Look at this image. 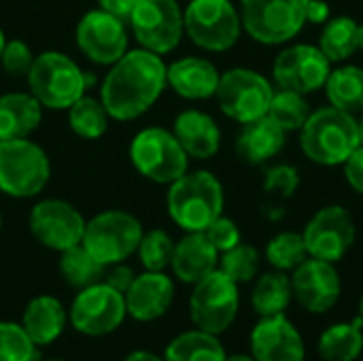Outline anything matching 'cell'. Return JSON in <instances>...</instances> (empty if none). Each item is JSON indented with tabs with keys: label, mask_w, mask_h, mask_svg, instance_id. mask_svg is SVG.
I'll return each mask as SVG.
<instances>
[{
	"label": "cell",
	"mask_w": 363,
	"mask_h": 361,
	"mask_svg": "<svg viewBox=\"0 0 363 361\" xmlns=\"http://www.w3.org/2000/svg\"><path fill=\"white\" fill-rule=\"evenodd\" d=\"M342 166H345V179H347V183H349L359 196H363V145H359V147L349 155V160H347Z\"/></svg>",
	"instance_id": "cell-42"
},
{
	"label": "cell",
	"mask_w": 363,
	"mask_h": 361,
	"mask_svg": "<svg viewBox=\"0 0 363 361\" xmlns=\"http://www.w3.org/2000/svg\"><path fill=\"white\" fill-rule=\"evenodd\" d=\"M308 0H240L242 30L259 45H283L306 26Z\"/></svg>",
	"instance_id": "cell-9"
},
{
	"label": "cell",
	"mask_w": 363,
	"mask_h": 361,
	"mask_svg": "<svg viewBox=\"0 0 363 361\" xmlns=\"http://www.w3.org/2000/svg\"><path fill=\"white\" fill-rule=\"evenodd\" d=\"M298 187H300V172L291 164H277L264 172V189L270 196L289 200L296 196Z\"/></svg>",
	"instance_id": "cell-39"
},
{
	"label": "cell",
	"mask_w": 363,
	"mask_h": 361,
	"mask_svg": "<svg viewBox=\"0 0 363 361\" xmlns=\"http://www.w3.org/2000/svg\"><path fill=\"white\" fill-rule=\"evenodd\" d=\"M145 230L128 211H102L85 221L81 245L104 266L121 264L138 251Z\"/></svg>",
	"instance_id": "cell-7"
},
{
	"label": "cell",
	"mask_w": 363,
	"mask_h": 361,
	"mask_svg": "<svg viewBox=\"0 0 363 361\" xmlns=\"http://www.w3.org/2000/svg\"><path fill=\"white\" fill-rule=\"evenodd\" d=\"M123 361H164V357H160V355H155V353H151V351H132L128 357Z\"/></svg>",
	"instance_id": "cell-46"
},
{
	"label": "cell",
	"mask_w": 363,
	"mask_h": 361,
	"mask_svg": "<svg viewBox=\"0 0 363 361\" xmlns=\"http://www.w3.org/2000/svg\"><path fill=\"white\" fill-rule=\"evenodd\" d=\"M60 274L66 285H70L74 289H85L94 283L104 281L106 266L100 264L83 245H77V247L62 251Z\"/></svg>",
	"instance_id": "cell-32"
},
{
	"label": "cell",
	"mask_w": 363,
	"mask_h": 361,
	"mask_svg": "<svg viewBox=\"0 0 363 361\" xmlns=\"http://www.w3.org/2000/svg\"><path fill=\"white\" fill-rule=\"evenodd\" d=\"M357 26L359 23L349 15L330 17L323 23L317 47L325 53V57L332 64H342L359 51L357 49Z\"/></svg>",
	"instance_id": "cell-31"
},
{
	"label": "cell",
	"mask_w": 363,
	"mask_h": 361,
	"mask_svg": "<svg viewBox=\"0 0 363 361\" xmlns=\"http://www.w3.org/2000/svg\"><path fill=\"white\" fill-rule=\"evenodd\" d=\"M294 300L291 289V277L281 270L264 272L255 279L253 291H251V306L259 317H272L281 315L289 309Z\"/></svg>",
	"instance_id": "cell-27"
},
{
	"label": "cell",
	"mask_w": 363,
	"mask_h": 361,
	"mask_svg": "<svg viewBox=\"0 0 363 361\" xmlns=\"http://www.w3.org/2000/svg\"><path fill=\"white\" fill-rule=\"evenodd\" d=\"M26 79L30 94L51 111H68L89 87L87 74L62 51L38 53Z\"/></svg>",
	"instance_id": "cell-4"
},
{
	"label": "cell",
	"mask_w": 363,
	"mask_h": 361,
	"mask_svg": "<svg viewBox=\"0 0 363 361\" xmlns=\"http://www.w3.org/2000/svg\"><path fill=\"white\" fill-rule=\"evenodd\" d=\"M0 228H2V215H0Z\"/></svg>",
	"instance_id": "cell-53"
},
{
	"label": "cell",
	"mask_w": 363,
	"mask_h": 361,
	"mask_svg": "<svg viewBox=\"0 0 363 361\" xmlns=\"http://www.w3.org/2000/svg\"><path fill=\"white\" fill-rule=\"evenodd\" d=\"M317 351L323 361H357L363 353V323L357 317L355 321H340L330 326L319 343Z\"/></svg>",
	"instance_id": "cell-29"
},
{
	"label": "cell",
	"mask_w": 363,
	"mask_h": 361,
	"mask_svg": "<svg viewBox=\"0 0 363 361\" xmlns=\"http://www.w3.org/2000/svg\"><path fill=\"white\" fill-rule=\"evenodd\" d=\"M225 194L221 181L208 170L185 172L170 183L166 209L170 219L185 232H204L223 215Z\"/></svg>",
	"instance_id": "cell-3"
},
{
	"label": "cell",
	"mask_w": 363,
	"mask_h": 361,
	"mask_svg": "<svg viewBox=\"0 0 363 361\" xmlns=\"http://www.w3.org/2000/svg\"><path fill=\"white\" fill-rule=\"evenodd\" d=\"M294 300L313 315H323L332 311L342 296V279L332 262L317 257L304 260L291 272Z\"/></svg>",
	"instance_id": "cell-18"
},
{
	"label": "cell",
	"mask_w": 363,
	"mask_h": 361,
	"mask_svg": "<svg viewBox=\"0 0 363 361\" xmlns=\"http://www.w3.org/2000/svg\"><path fill=\"white\" fill-rule=\"evenodd\" d=\"M225 361H257L251 353H234V355H228Z\"/></svg>",
	"instance_id": "cell-47"
},
{
	"label": "cell",
	"mask_w": 363,
	"mask_h": 361,
	"mask_svg": "<svg viewBox=\"0 0 363 361\" xmlns=\"http://www.w3.org/2000/svg\"><path fill=\"white\" fill-rule=\"evenodd\" d=\"M357 49L363 51V23L357 26Z\"/></svg>",
	"instance_id": "cell-48"
},
{
	"label": "cell",
	"mask_w": 363,
	"mask_h": 361,
	"mask_svg": "<svg viewBox=\"0 0 363 361\" xmlns=\"http://www.w3.org/2000/svg\"><path fill=\"white\" fill-rule=\"evenodd\" d=\"M225 357L219 336L198 328L174 336L164 351V361H225Z\"/></svg>",
	"instance_id": "cell-30"
},
{
	"label": "cell",
	"mask_w": 363,
	"mask_h": 361,
	"mask_svg": "<svg viewBox=\"0 0 363 361\" xmlns=\"http://www.w3.org/2000/svg\"><path fill=\"white\" fill-rule=\"evenodd\" d=\"M357 128H359V143L363 145V113H362V117L357 119Z\"/></svg>",
	"instance_id": "cell-49"
},
{
	"label": "cell",
	"mask_w": 363,
	"mask_h": 361,
	"mask_svg": "<svg viewBox=\"0 0 363 361\" xmlns=\"http://www.w3.org/2000/svg\"><path fill=\"white\" fill-rule=\"evenodd\" d=\"M249 351L257 361H304L306 345L300 330L285 317H259L249 336Z\"/></svg>",
	"instance_id": "cell-19"
},
{
	"label": "cell",
	"mask_w": 363,
	"mask_h": 361,
	"mask_svg": "<svg viewBox=\"0 0 363 361\" xmlns=\"http://www.w3.org/2000/svg\"><path fill=\"white\" fill-rule=\"evenodd\" d=\"M138 0H98L100 9L119 17V19H130L134 6H136Z\"/></svg>",
	"instance_id": "cell-45"
},
{
	"label": "cell",
	"mask_w": 363,
	"mask_h": 361,
	"mask_svg": "<svg viewBox=\"0 0 363 361\" xmlns=\"http://www.w3.org/2000/svg\"><path fill=\"white\" fill-rule=\"evenodd\" d=\"M47 361H66V360H60V357H53V360H47Z\"/></svg>",
	"instance_id": "cell-52"
},
{
	"label": "cell",
	"mask_w": 363,
	"mask_h": 361,
	"mask_svg": "<svg viewBox=\"0 0 363 361\" xmlns=\"http://www.w3.org/2000/svg\"><path fill=\"white\" fill-rule=\"evenodd\" d=\"M287 143V132L272 119L262 117L251 123H245L236 138V153L247 164H266L277 157Z\"/></svg>",
	"instance_id": "cell-24"
},
{
	"label": "cell",
	"mask_w": 363,
	"mask_h": 361,
	"mask_svg": "<svg viewBox=\"0 0 363 361\" xmlns=\"http://www.w3.org/2000/svg\"><path fill=\"white\" fill-rule=\"evenodd\" d=\"M125 296L128 315L140 323L162 319L174 302V283L166 272L145 270L136 274Z\"/></svg>",
	"instance_id": "cell-20"
},
{
	"label": "cell",
	"mask_w": 363,
	"mask_h": 361,
	"mask_svg": "<svg viewBox=\"0 0 363 361\" xmlns=\"http://www.w3.org/2000/svg\"><path fill=\"white\" fill-rule=\"evenodd\" d=\"M130 162L145 179L170 185L189 170V155L166 128H145L130 143Z\"/></svg>",
	"instance_id": "cell-5"
},
{
	"label": "cell",
	"mask_w": 363,
	"mask_h": 361,
	"mask_svg": "<svg viewBox=\"0 0 363 361\" xmlns=\"http://www.w3.org/2000/svg\"><path fill=\"white\" fill-rule=\"evenodd\" d=\"M359 145L355 115L332 104L313 111L300 130L302 153L319 166H342Z\"/></svg>",
	"instance_id": "cell-2"
},
{
	"label": "cell",
	"mask_w": 363,
	"mask_h": 361,
	"mask_svg": "<svg viewBox=\"0 0 363 361\" xmlns=\"http://www.w3.org/2000/svg\"><path fill=\"white\" fill-rule=\"evenodd\" d=\"M68 313L64 304L53 296L32 298L21 315V328L36 347L53 345L66 330Z\"/></svg>",
	"instance_id": "cell-25"
},
{
	"label": "cell",
	"mask_w": 363,
	"mask_h": 361,
	"mask_svg": "<svg viewBox=\"0 0 363 361\" xmlns=\"http://www.w3.org/2000/svg\"><path fill=\"white\" fill-rule=\"evenodd\" d=\"M357 317L362 319V323H363V296H362V300H359V313H357Z\"/></svg>",
	"instance_id": "cell-51"
},
{
	"label": "cell",
	"mask_w": 363,
	"mask_h": 361,
	"mask_svg": "<svg viewBox=\"0 0 363 361\" xmlns=\"http://www.w3.org/2000/svg\"><path fill=\"white\" fill-rule=\"evenodd\" d=\"M238 283H234L219 268L194 285L189 298V317L198 330L215 336L228 332L238 317Z\"/></svg>",
	"instance_id": "cell-10"
},
{
	"label": "cell",
	"mask_w": 363,
	"mask_h": 361,
	"mask_svg": "<svg viewBox=\"0 0 363 361\" xmlns=\"http://www.w3.org/2000/svg\"><path fill=\"white\" fill-rule=\"evenodd\" d=\"M38 347L30 340L21 323L0 321V361H36Z\"/></svg>",
	"instance_id": "cell-38"
},
{
	"label": "cell",
	"mask_w": 363,
	"mask_h": 361,
	"mask_svg": "<svg viewBox=\"0 0 363 361\" xmlns=\"http://www.w3.org/2000/svg\"><path fill=\"white\" fill-rule=\"evenodd\" d=\"M325 96L332 106L351 113H363V68L355 64H345L338 68H332L325 85Z\"/></svg>",
	"instance_id": "cell-28"
},
{
	"label": "cell",
	"mask_w": 363,
	"mask_h": 361,
	"mask_svg": "<svg viewBox=\"0 0 363 361\" xmlns=\"http://www.w3.org/2000/svg\"><path fill=\"white\" fill-rule=\"evenodd\" d=\"M172 134L194 160H211L221 149V128L217 121L198 109H187L177 115Z\"/></svg>",
	"instance_id": "cell-22"
},
{
	"label": "cell",
	"mask_w": 363,
	"mask_h": 361,
	"mask_svg": "<svg viewBox=\"0 0 363 361\" xmlns=\"http://www.w3.org/2000/svg\"><path fill=\"white\" fill-rule=\"evenodd\" d=\"M332 17V9L325 0H308L306 4V23L323 26Z\"/></svg>",
	"instance_id": "cell-44"
},
{
	"label": "cell",
	"mask_w": 363,
	"mask_h": 361,
	"mask_svg": "<svg viewBox=\"0 0 363 361\" xmlns=\"http://www.w3.org/2000/svg\"><path fill=\"white\" fill-rule=\"evenodd\" d=\"M0 62H2V68L11 77H26L28 70L32 68L34 55H32V49L23 40L15 38V40H6L4 43Z\"/></svg>",
	"instance_id": "cell-40"
},
{
	"label": "cell",
	"mask_w": 363,
	"mask_h": 361,
	"mask_svg": "<svg viewBox=\"0 0 363 361\" xmlns=\"http://www.w3.org/2000/svg\"><path fill=\"white\" fill-rule=\"evenodd\" d=\"M134 277H136V274H134V270L121 262V264H113V266H111V270H106V274H104V283H106V285H111L113 289H117V291L125 294V291L130 289V285H132Z\"/></svg>",
	"instance_id": "cell-43"
},
{
	"label": "cell",
	"mask_w": 363,
	"mask_h": 361,
	"mask_svg": "<svg viewBox=\"0 0 363 361\" xmlns=\"http://www.w3.org/2000/svg\"><path fill=\"white\" fill-rule=\"evenodd\" d=\"M162 55L147 49L125 51L106 72L100 100L111 119L132 121L143 117L168 85Z\"/></svg>",
	"instance_id": "cell-1"
},
{
	"label": "cell",
	"mask_w": 363,
	"mask_h": 361,
	"mask_svg": "<svg viewBox=\"0 0 363 361\" xmlns=\"http://www.w3.org/2000/svg\"><path fill=\"white\" fill-rule=\"evenodd\" d=\"M204 234H206V238L213 243V247H215L219 253H223V251L236 247L238 243H242V234H240L238 223H236L234 219H230V217H223V215H219V217L204 230Z\"/></svg>",
	"instance_id": "cell-41"
},
{
	"label": "cell",
	"mask_w": 363,
	"mask_h": 361,
	"mask_svg": "<svg viewBox=\"0 0 363 361\" xmlns=\"http://www.w3.org/2000/svg\"><path fill=\"white\" fill-rule=\"evenodd\" d=\"M330 72L332 62L319 47L308 43H298L283 49L272 62V79L277 87L304 96L323 89Z\"/></svg>",
	"instance_id": "cell-15"
},
{
	"label": "cell",
	"mask_w": 363,
	"mask_h": 361,
	"mask_svg": "<svg viewBox=\"0 0 363 361\" xmlns=\"http://www.w3.org/2000/svg\"><path fill=\"white\" fill-rule=\"evenodd\" d=\"M272 96V83L253 68H232L223 72L215 94L223 115L240 126L266 117Z\"/></svg>",
	"instance_id": "cell-11"
},
{
	"label": "cell",
	"mask_w": 363,
	"mask_h": 361,
	"mask_svg": "<svg viewBox=\"0 0 363 361\" xmlns=\"http://www.w3.org/2000/svg\"><path fill=\"white\" fill-rule=\"evenodd\" d=\"M302 236L311 257L336 264L353 249L357 226L353 215L345 206L330 204L313 215Z\"/></svg>",
	"instance_id": "cell-14"
},
{
	"label": "cell",
	"mask_w": 363,
	"mask_h": 361,
	"mask_svg": "<svg viewBox=\"0 0 363 361\" xmlns=\"http://www.w3.org/2000/svg\"><path fill=\"white\" fill-rule=\"evenodd\" d=\"M28 226L32 236L51 251H66L81 245L85 232L83 215L66 200L47 198L32 206Z\"/></svg>",
	"instance_id": "cell-16"
},
{
	"label": "cell",
	"mask_w": 363,
	"mask_h": 361,
	"mask_svg": "<svg viewBox=\"0 0 363 361\" xmlns=\"http://www.w3.org/2000/svg\"><path fill=\"white\" fill-rule=\"evenodd\" d=\"M125 317H128L125 296L113 289L111 285H106L104 281L79 289L68 311L70 326L79 334L89 338L113 334L115 330L121 328Z\"/></svg>",
	"instance_id": "cell-12"
},
{
	"label": "cell",
	"mask_w": 363,
	"mask_h": 361,
	"mask_svg": "<svg viewBox=\"0 0 363 361\" xmlns=\"http://www.w3.org/2000/svg\"><path fill=\"white\" fill-rule=\"evenodd\" d=\"M130 26L140 47L157 55L174 51L185 34L183 9L177 0H138Z\"/></svg>",
	"instance_id": "cell-13"
},
{
	"label": "cell",
	"mask_w": 363,
	"mask_h": 361,
	"mask_svg": "<svg viewBox=\"0 0 363 361\" xmlns=\"http://www.w3.org/2000/svg\"><path fill=\"white\" fill-rule=\"evenodd\" d=\"M51 177L47 153L30 138L0 143V191L11 198L38 196Z\"/></svg>",
	"instance_id": "cell-6"
},
{
	"label": "cell",
	"mask_w": 363,
	"mask_h": 361,
	"mask_svg": "<svg viewBox=\"0 0 363 361\" xmlns=\"http://www.w3.org/2000/svg\"><path fill=\"white\" fill-rule=\"evenodd\" d=\"M313 109L306 100L304 94L291 91V89H279L272 96L268 117H272L287 134L289 132H300L306 119L311 117Z\"/></svg>",
	"instance_id": "cell-35"
},
{
	"label": "cell",
	"mask_w": 363,
	"mask_h": 361,
	"mask_svg": "<svg viewBox=\"0 0 363 361\" xmlns=\"http://www.w3.org/2000/svg\"><path fill=\"white\" fill-rule=\"evenodd\" d=\"M170 268L181 283L196 285L219 268V251L204 232H187L179 243H174Z\"/></svg>",
	"instance_id": "cell-21"
},
{
	"label": "cell",
	"mask_w": 363,
	"mask_h": 361,
	"mask_svg": "<svg viewBox=\"0 0 363 361\" xmlns=\"http://www.w3.org/2000/svg\"><path fill=\"white\" fill-rule=\"evenodd\" d=\"M79 51L98 66H113L128 51V30L123 19L96 9L85 13L74 30Z\"/></svg>",
	"instance_id": "cell-17"
},
{
	"label": "cell",
	"mask_w": 363,
	"mask_h": 361,
	"mask_svg": "<svg viewBox=\"0 0 363 361\" xmlns=\"http://www.w3.org/2000/svg\"><path fill=\"white\" fill-rule=\"evenodd\" d=\"M168 85L185 100H208L217 94L219 70L204 57H181L166 68Z\"/></svg>",
	"instance_id": "cell-23"
},
{
	"label": "cell",
	"mask_w": 363,
	"mask_h": 361,
	"mask_svg": "<svg viewBox=\"0 0 363 361\" xmlns=\"http://www.w3.org/2000/svg\"><path fill=\"white\" fill-rule=\"evenodd\" d=\"M43 119L40 102L28 91H9L0 96V143L28 138Z\"/></svg>",
	"instance_id": "cell-26"
},
{
	"label": "cell",
	"mask_w": 363,
	"mask_h": 361,
	"mask_svg": "<svg viewBox=\"0 0 363 361\" xmlns=\"http://www.w3.org/2000/svg\"><path fill=\"white\" fill-rule=\"evenodd\" d=\"M4 43H6V38H4V32H2V28H0V55H2V49H4Z\"/></svg>",
	"instance_id": "cell-50"
},
{
	"label": "cell",
	"mask_w": 363,
	"mask_h": 361,
	"mask_svg": "<svg viewBox=\"0 0 363 361\" xmlns=\"http://www.w3.org/2000/svg\"><path fill=\"white\" fill-rule=\"evenodd\" d=\"M108 119L111 117H108L102 100H96L91 96H85V94L68 109L70 130L85 140L100 138L108 128Z\"/></svg>",
	"instance_id": "cell-33"
},
{
	"label": "cell",
	"mask_w": 363,
	"mask_h": 361,
	"mask_svg": "<svg viewBox=\"0 0 363 361\" xmlns=\"http://www.w3.org/2000/svg\"><path fill=\"white\" fill-rule=\"evenodd\" d=\"M259 266L262 253L247 243H238L236 247L219 253V270L238 285L255 281L259 274Z\"/></svg>",
	"instance_id": "cell-36"
},
{
	"label": "cell",
	"mask_w": 363,
	"mask_h": 361,
	"mask_svg": "<svg viewBox=\"0 0 363 361\" xmlns=\"http://www.w3.org/2000/svg\"><path fill=\"white\" fill-rule=\"evenodd\" d=\"M183 26L196 47L215 53L232 49L242 32L240 11L232 0H191L183 11Z\"/></svg>",
	"instance_id": "cell-8"
},
{
	"label": "cell",
	"mask_w": 363,
	"mask_h": 361,
	"mask_svg": "<svg viewBox=\"0 0 363 361\" xmlns=\"http://www.w3.org/2000/svg\"><path fill=\"white\" fill-rule=\"evenodd\" d=\"M308 249L302 232H279L266 245V260L274 270L294 272L304 260H308Z\"/></svg>",
	"instance_id": "cell-34"
},
{
	"label": "cell",
	"mask_w": 363,
	"mask_h": 361,
	"mask_svg": "<svg viewBox=\"0 0 363 361\" xmlns=\"http://www.w3.org/2000/svg\"><path fill=\"white\" fill-rule=\"evenodd\" d=\"M136 253H138V260H140L145 270L164 272L172 262L174 240L164 230H149L143 234Z\"/></svg>",
	"instance_id": "cell-37"
}]
</instances>
